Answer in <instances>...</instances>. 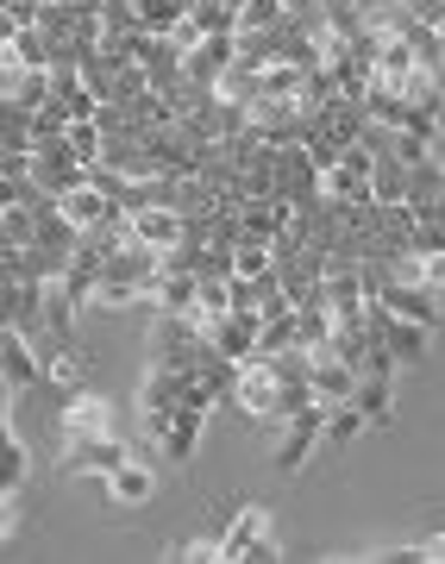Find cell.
<instances>
[{
  "mask_svg": "<svg viewBox=\"0 0 445 564\" xmlns=\"http://www.w3.org/2000/svg\"><path fill=\"white\" fill-rule=\"evenodd\" d=\"M132 13H139V32H151V39H163L170 25L183 20V0H139Z\"/></svg>",
  "mask_w": 445,
  "mask_h": 564,
  "instance_id": "23",
  "label": "cell"
},
{
  "mask_svg": "<svg viewBox=\"0 0 445 564\" xmlns=\"http://www.w3.org/2000/svg\"><path fill=\"white\" fill-rule=\"evenodd\" d=\"M39 239V226H32V214H25L20 202L0 207V245H13V251H25V245Z\"/></svg>",
  "mask_w": 445,
  "mask_h": 564,
  "instance_id": "28",
  "label": "cell"
},
{
  "mask_svg": "<svg viewBox=\"0 0 445 564\" xmlns=\"http://www.w3.org/2000/svg\"><path fill=\"white\" fill-rule=\"evenodd\" d=\"M321 195L326 202H370V151L365 144H345L339 163L321 170Z\"/></svg>",
  "mask_w": 445,
  "mask_h": 564,
  "instance_id": "7",
  "label": "cell"
},
{
  "mask_svg": "<svg viewBox=\"0 0 445 564\" xmlns=\"http://www.w3.org/2000/svg\"><path fill=\"white\" fill-rule=\"evenodd\" d=\"M0 151H32V107L0 101Z\"/></svg>",
  "mask_w": 445,
  "mask_h": 564,
  "instance_id": "21",
  "label": "cell"
},
{
  "mask_svg": "<svg viewBox=\"0 0 445 564\" xmlns=\"http://www.w3.org/2000/svg\"><path fill=\"white\" fill-rule=\"evenodd\" d=\"M163 258L158 251H144V245L126 239L120 251H107L101 258V276H95V295H88V307H151V282H158Z\"/></svg>",
  "mask_w": 445,
  "mask_h": 564,
  "instance_id": "1",
  "label": "cell"
},
{
  "mask_svg": "<svg viewBox=\"0 0 445 564\" xmlns=\"http://www.w3.org/2000/svg\"><path fill=\"white\" fill-rule=\"evenodd\" d=\"M202 426H207V408L195 402H176V414H170V433H163V452L176 464L195 458V445H202Z\"/></svg>",
  "mask_w": 445,
  "mask_h": 564,
  "instance_id": "14",
  "label": "cell"
},
{
  "mask_svg": "<svg viewBox=\"0 0 445 564\" xmlns=\"http://www.w3.org/2000/svg\"><path fill=\"white\" fill-rule=\"evenodd\" d=\"M276 558H289V552H283L276 540H270V533H258V540H251V545L239 552V564H276Z\"/></svg>",
  "mask_w": 445,
  "mask_h": 564,
  "instance_id": "29",
  "label": "cell"
},
{
  "mask_svg": "<svg viewBox=\"0 0 445 564\" xmlns=\"http://www.w3.org/2000/svg\"><path fill=\"white\" fill-rule=\"evenodd\" d=\"M63 144H69V158L76 163H95L101 158V126L95 120H69L63 126Z\"/></svg>",
  "mask_w": 445,
  "mask_h": 564,
  "instance_id": "25",
  "label": "cell"
},
{
  "mask_svg": "<svg viewBox=\"0 0 445 564\" xmlns=\"http://www.w3.org/2000/svg\"><path fill=\"white\" fill-rule=\"evenodd\" d=\"M7 57L20 63V69H51V39H44L39 25H20L13 44H7Z\"/></svg>",
  "mask_w": 445,
  "mask_h": 564,
  "instance_id": "20",
  "label": "cell"
},
{
  "mask_svg": "<svg viewBox=\"0 0 445 564\" xmlns=\"http://www.w3.org/2000/svg\"><path fill=\"white\" fill-rule=\"evenodd\" d=\"M13 32H20V20H13V13L0 7V44H13Z\"/></svg>",
  "mask_w": 445,
  "mask_h": 564,
  "instance_id": "33",
  "label": "cell"
},
{
  "mask_svg": "<svg viewBox=\"0 0 445 564\" xmlns=\"http://www.w3.org/2000/svg\"><path fill=\"white\" fill-rule=\"evenodd\" d=\"M0 51H7V44H0Z\"/></svg>",
  "mask_w": 445,
  "mask_h": 564,
  "instance_id": "36",
  "label": "cell"
},
{
  "mask_svg": "<svg viewBox=\"0 0 445 564\" xmlns=\"http://www.w3.org/2000/svg\"><path fill=\"white\" fill-rule=\"evenodd\" d=\"M151 307H158V314H195V276H188V270H158Z\"/></svg>",
  "mask_w": 445,
  "mask_h": 564,
  "instance_id": "17",
  "label": "cell"
},
{
  "mask_svg": "<svg viewBox=\"0 0 445 564\" xmlns=\"http://www.w3.org/2000/svg\"><path fill=\"white\" fill-rule=\"evenodd\" d=\"M358 433H365V414H358V408H351V402H333V408H326L321 445H351V440H358Z\"/></svg>",
  "mask_w": 445,
  "mask_h": 564,
  "instance_id": "22",
  "label": "cell"
},
{
  "mask_svg": "<svg viewBox=\"0 0 445 564\" xmlns=\"http://www.w3.org/2000/svg\"><path fill=\"white\" fill-rule=\"evenodd\" d=\"M326 408H333V402H321V395H307V402H302V408H295V414L283 421V445H276V470H283V477H295V470L307 464V452L321 445Z\"/></svg>",
  "mask_w": 445,
  "mask_h": 564,
  "instance_id": "3",
  "label": "cell"
},
{
  "mask_svg": "<svg viewBox=\"0 0 445 564\" xmlns=\"http://www.w3.org/2000/svg\"><path fill=\"white\" fill-rule=\"evenodd\" d=\"M32 182H39L44 195H69V188H82L88 182V163H76L69 158V144H63V132L57 139H32Z\"/></svg>",
  "mask_w": 445,
  "mask_h": 564,
  "instance_id": "5",
  "label": "cell"
},
{
  "mask_svg": "<svg viewBox=\"0 0 445 564\" xmlns=\"http://www.w3.org/2000/svg\"><path fill=\"white\" fill-rule=\"evenodd\" d=\"M289 345H295V307L258 321V345H251V351H289Z\"/></svg>",
  "mask_w": 445,
  "mask_h": 564,
  "instance_id": "26",
  "label": "cell"
},
{
  "mask_svg": "<svg viewBox=\"0 0 445 564\" xmlns=\"http://www.w3.org/2000/svg\"><path fill=\"white\" fill-rule=\"evenodd\" d=\"M188 20L202 25V39H207V32H239V13H232L226 0H195V7H188Z\"/></svg>",
  "mask_w": 445,
  "mask_h": 564,
  "instance_id": "27",
  "label": "cell"
},
{
  "mask_svg": "<svg viewBox=\"0 0 445 564\" xmlns=\"http://www.w3.org/2000/svg\"><path fill=\"white\" fill-rule=\"evenodd\" d=\"M82 433H113V402L95 395V389H76L57 414V445L63 440H82Z\"/></svg>",
  "mask_w": 445,
  "mask_h": 564,
  "instance_id": "8",
  "label": "cell"
},
{
  "mask_svg": "<svg viewBox=\"0 0 445 564\" xmlns=\"http://www.w3.org/2000/svg\"><path fill=\"white\" fill-rule=\"evenodd\" d=\"M0 326H7V314H0Z\"/></svg>",
  "mask_w": 445,
  "mask_h": 564,
  "instance_id": "35",
  "label": "cell"
},
{
  "mask_svg": "<svg viewBox=\"0 0 445 564\" xmlns=\"http://www.w3.org/2000/svg\"><path fill=\"white\" fill-rule=\"evenodd\" d=\"M365 333L383 345L389 358H395V370H402V364H421V358H426V326L395 321L383 302H365Z\"/></svg>",
  "mask_w": 445,
  "mask_h": 564,
  "instance_id": "4",
  "label": "cell"
},
{
  "mask_svg": "<svg viewBox=\"0 0 445 564\" xmlns=\"http://www.w3.org/2000/svg\"><path fill=\"white\" fill-rule=\"evenodd\" d=\"M365 302H383L395 321H414V326H426V333L439 326V295H426V289H414V282H395V276H389L377 295H365Z\"/></svg>",
  "mask_w": 445,
  "mask_h": 564,
  "instance_id": "10",
  "label": "cell"
},
{
  "mask_svg": "<svg viewBox=\"0 0 445 564\" xmlns=\"http://www.w3.org/2000/svg\"><path fill=\"white\" fill-rule=\"evenodd\" d=\"M132 458V445L120 440V433H82V440H63V470L69 477H113L120 464Z\"/></svg>",
  "mask_w": 445,
  "mask_h": 564,
  "instance_id": "2",
  "label": "cell"
},
{
  "mask_svg": "<svg viewBox=\"0 0 445 564\" xmlns=\"http://www.w3.org/2000/svg\"><path fill=\"white\" fill-rule=\"evenodd\" d=\"M195 326H202V339L232 364H245L251 345H258V314H232V307H226V314H195Z\"/></svg>",
  "mask_w": 445,
  "mask_h": 564,
  "instance_id": "6",
  "label": "cell"
},
{
  "mask_svg": "<svg viewBox=\"0 0 445 564\" xmlns=\"http://www.w3.org/2000/svg\"><path fill=\"white\" fill-rule=\"evenodd\" d=\"M20 533V496H0V540Z\"/></svg>",
  "mask_w": 445,
  "mask_h": 564,
  "instance_id": "31",
  "label": "cell"
},
{
  "mask_svg": "<svg viewBox=\"0 0 445 564\" xmlns=\"http://www.w3.org/2000/svg\"><path fill=\"white\" fill-rule=\"evenodd\" d=\"M345 402L365 414V426H389L395 421V377H377V370H365L358 383H351V395Z\"/></svg>",
  "mask_w": 445,
  "mask_h": 564,
  "instance_id": "12",
  "label": "cell"
},
{
  "mask_svg": "<svg viewBox=\"0 0 445 564\" xmlns=\"http://www.w3.org/2000/svg\"><path fill=\"white\" fill-rule=\"evenodd\" d=\"M351 7H358V13H365V20H370V13H377V7H389V0H351Z\"/></svg>",
  "mask_w": 445,
  "mask_h": 564,
  "instance_id": "34",
  "label": "cell"
},
{
  "mask_svg": "<svg viewBox=\"0 0 445 564\" xmlns=\"http://www.w3.org/2000/svg\"><path fill=\"white\" fill-rule=\"evenodd\" d=\"M326 333H333V314L326 307H295V345L302 351H321Z\"/></svg>",
  "mask_w": 445,
  "mask_h": 564,
  "instance_id": "24",
  "label": "cell"
},
{
  "mask_svg": "<svg viewBox=\"0 0 445 564\" xmlns=\"http://www.w3.org/2000/svg\"><path fill=\"white\" fill-rule=\"evenodd\" d=\"M0 377H7V389H13V395H25V389L44 383L39 351H32V339H25V333H13V326H0Z\"/></svg>",
  "mask_w": 445,
  "mask_h": 564,
  "instance_id": "9",
  "label": "cell"
},
{
  "mask_svg": "<svg viewBox=\"0 0 445 564\" xmlns=\"http://www.w3.org/2000/svg\"><path fill=\"white\" fill-rule=\"evenodd\" d=\"M258 533H270V514H263V502H245L239 514H232V521H226L220 533H214V558L239 564V552H245L251 540H258Z\"/></svg>",
  "mask_w": 445,
  "mask_h": 564,
  "instance_id": "13",
  "label": "cell"
},
{
  "mask_svg": "<svg viewBox=\"0 0 445 564\" xmlns=\"http://www.w3.org/2000/svg\"><path fill=\"white\" fill-rule=\"evenodd\" d=\"M0 7H7V13H13L20 25H32V20H39V7H44V0H0Z\"/></svg>",
  "mask_w": 445,
  "mask_h": 564,
  "instance_id": "32",
  "label": "cell"
},
{
  "mask_svg": "<svg viewBox=\"0 0 445 564\" xmlns=\"http://www.w3.org/2000/svg\"><path fill=\"white\" fill-rule=\"evenodd\" d=\"M402 13L421 25H445V0H402Z\"/></svg>",
  "mask_w": 445,
  "mask_h": 564,
  "instance_id": "30",
  "label": "cell"
},
{
  "mask_svg": "<svg viewBox=\"0 0 445 564\" xmlns=\"http://www.w3.org/2000/svg\"><path fill=\"white\" fill-rule=\"evenodd\" d=\"M351 370L339 358H326V351H307V395H321V402H345L351 395Z\"/></svg>",
  "mask_w": 445,
  "mask_h": 564,
  "instance_id": "15",
  "label": "cell"
},
{
  "mask_svg": "<svg viewBox=\"0 0 445 564\" xmlns=\"http://www.w3.org/2000/svg\"><path fill=\"white\" fill-rule=\"evenodd\" d=\"M107 502H120V508H139V502H151V470L126 458L120 470L107 477Z\"/></svg>",
  "mask_w": 445,
  "mask_h": 564,
  "instance_id": "18",
  "label": "cell"
},
{
  "mask_svg": "<svg viewBox=\"0 0 445 564\" xmlns=\"http://www.w3.org/2000/svg\"><path fill=\"white\" fill-rule=\"evenodd\" d=\"M183 383H188V377L151 364V370H144V383H139V408H144V414H170V408L183 402Z\"/></svg>",
  "mask_w": 445,
  "mask_h": 564,
  "instance_id": "16",
  "label": "cell"
},
{
  "mask_svg": "<svg viewBox=\"0 0 445 564\" xmlns=\"http://www.w3.org/2000/svg\"><path fill=\"white\" fill-rule=\"evenodd\" d=\"M126 232L144 251H170V245L183 239V214L176 207H139V214H126Z\"/></svg>",
  "mask_w": 445,
  "mask_h": 564,
  "instance_id": "11",
  "label": "cell"
},
{
  "mask_svg": "<svg viewBox=\"0 0 445 564\" xmlns=\"http://www.w3.org/2000/svg\"><path fill=\"white\" fill-rule=\"evenodd\" d=\"M25 489V440L7 426L0 433V496H20Z\"/></svg>",
  "mask_w": 445,
  "mask_h": 564,
  "instance_id": "19",
  "label": "cell"
}]
</instances>
